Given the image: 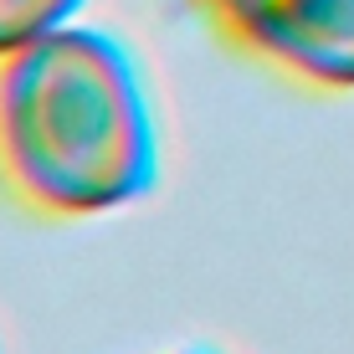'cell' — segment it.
Here are the masks:
<instances>
[{
	"label": "cell",
	"instance_id": "obj_1",
	"mask_svg": "<svg viewBox=\"0 0 354 354\" xmlns=\"http://www.w3.org/2000/svg\"><path fill=\"white\" fill-rule=\"evenodd\" d=\"M154 118L124 46L62 26L0 57V185L41 216H103L154 185Z\"/></svg>",
	"mask_w": 354,
	"mask_h": 354
},
{
	"label": "cell",
	"instance_id": "obj_2",
	"mask_svg": "<svg viewBox=\"0 0 354 354\" xmlns=\"http://www.w3.org/2000/svg\"><path fill=\"white\" fill-rule=\"evenodd\" d=\"M247 57L324 93H354V0H201Z\"/></svg>",
	"mask_w": 354,
	"mask_h": 354
},
{
	"label": "cell",
	"instance_id": "obj_3",
	"mask_svg": "<svg viewBox=\"0 0 354 354\" xmlns=\"http://www.w3.org/2000/svg\"><path fill=\"white\" fill-rule=\"evenodd\" d=\"M82 0H0V57L62 31Z\"/></svg>",
	"mask_w": 354,
	"mask_h": 354
}]
</instances>
